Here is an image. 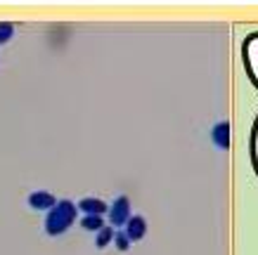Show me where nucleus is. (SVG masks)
I'll use <instances>...</instances> for the list:
<instances>
[{"instance_id":"f257e3e1","label":"nucleus","mask_w":258,"mask_h":255,"mask_svg":"<svg viewBox=\"0 0 258 255\" xmlns=\"http://www.w3.org/2000/svg\"><path fill=\"white\" fill-rule=\"evenodd\" d=\"M79 217V206L71 201H57L55 208L47 210V217H45V232L50 236H59L69 229L71 224L76 222Z\"/></svg>"},{"instance_id":"f03ea898","label":"nucleus","mask_w":258,"mask_h":255,"mask_svg":"<svg viewBox=\"0 0 258 255\" xmlns=\"http://www.w3.org/2000/svg\"><path fill=\"white\" fill-rule=\"evenodd\" d=\"M107 215H109L111 227H125V222L131 220V201H128V196H118L116 201L111 203Z\"/></svg>"},{"instance_id":"7ed1b4c3","label":"nucleus","mask_w":258,"mask_h":255,"mask_svg":"<svg viewBox=\"0 0 258 255\" xmlns=\"http://www.w3.org/2000/svg\"><path fill=\"white\" fill-rule=\"evenodd\" d=\"M76 206H79V213H83V215L104 217L107 213H109V206L102 201V199H93V196H88V199H81Z\"/></svg>"},{"instance_id":"20e7f679","label":"nucleus","mask_w":258,"mask_h":255,"mask_svg":"<svg viewBox=\"0 0 258 255\" xmlns=\"http://www.w3.org/2000/svg\"><path fill=\"white\" fill-rule=\"evenodd\" d=\"M125 234H128V239H131V243H135V241L145 239V234H147V220L142 215H131V220L125 222Z\"/></svg>"},{"instance_id":"39448f33","label":"nucleus","mask_w":258,"mask_h":255,"mask_svg":"<svg viewBox=\"0 0 258 255\" xmlns=\"http://www.w3.org/2000/svg\"><path fill=\"white\" fill-rule=\"evenodd\" d=\"M29 206L36 210H50L57 206V199H55V194H50V192H33V194H29Z\"/></svg>"},{"instance_id":"423d86ee","label":"nucleus","mask_w":258,"mask_h":255,"mask_svg":"<svg viewBox=\"0 0 258 255\" xmlns=\"http://www.w3.org/2000/svg\"><path fill=\"white\" fill-rule=\"evenodd\" d=\"M213 142L218 149H227L230 147V125L227 123H218L213 128Z\"/></svg>"},{"instance_id":"0eeeda50","label":"nucleus","mask_w":258,"mask_h":255,"mask_svg":"<svg viewBox=\"0 0 258 255\" xmlns=\"http://www.w3.org/2000/svg\"><path fill=\"white\" fill-rule=\"evenodd\" d=\"M114 234H116V229H114L111 224H104L100 232L95 234V246H97V248H107L109 243H114Z\"/></svg>"},{"instance_id":"6e6552de","label":"nucleus","mask_w":258,"mask_h":255,"mask_svg":"<svg viewBox=\"0 0 258 255\" xmlns=\"http://www.w3.org/2000/svg\"><path fill=\"white\" fill-rule=\"evenodd\" d=\"M81 227L86 229V232H100L102 227H104V220L102 217H97V215H83L81 217Z\"/></svg>"},{"instance_id":"1a4fd4ad","label":"nucleus","mask_w":258,"mask_h":255,"mask_svg":"<svg viewBox=\"0 0 258 255\" xmlns=\"http://www.w3.org/2000/svg\"><path fill=\"white\" fill-rule=\"evenodd\" d=\"M114 246H116V250H131V239H128V234L125 232L114 234Z\"/></svg>"},{"instance_id":"9d476101","label":"nucleus","mask_w":258,"mask_h":255,"mask_svg":"<svg viewBox=\"0 0 258 255\" xmlns=\"http://www.w3.org/2000/svg\"><path fill=\"white\" fill-rule=\"evenodd\" d=\"M12 36H15V26H12V24H8V22L0 24V45H3V43H8Z\"/></svg>"}]
</instances>
